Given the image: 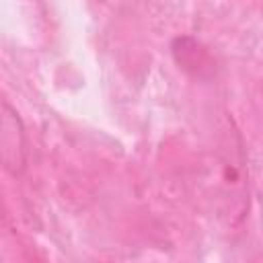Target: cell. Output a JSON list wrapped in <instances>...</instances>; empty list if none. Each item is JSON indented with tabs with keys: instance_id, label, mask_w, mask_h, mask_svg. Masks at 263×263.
<instances>
[{
	"instance_id": "obj_1",
	"label": "cell",
	"mask_w": 263,
	"mask_h": 263,
	"mask_svg": "<svg viewBox=\"0 0 263 263\" xmlns=\"http://www.w3.org/2000/svg\"><path fill=\"white\" fill-rule=\"evenodd\" d=\"M201 187L214 212L224 222L238 224L249 205V181L242 142L236 129H226L218 148L205 156Z\"/></svg>"
},
{
	"instance_id": "obj_2",
	"label": "cell",
	"mask_w": 263,
	"mask_h": 263,
	"mask_svg": "<svg viewBox=\"0 0 263 263\" xmlns=\"http://www.w3.org/2000/svg\"><path fill=\"white\" fill-rule=\"evenodd\" d=\"M0 152L2 164L12 177H21L27 168V134L18 113L4 101L0 123Z\"/></svg>"
},
{
	"instance_id": "obj_3",
	"label": "cell",
	"mask_w": 263,
	"mask_h": 263,
	"mask_svg": "<svg viewBox=\"0 0 263 263\" xmlns=\"http://www.w3.org/2000/svg\"><path fill=\"white\" fill-rule=\"evenodd\" d=\"M173 55L179 68H183L185 72L197 78H205L214 74V60L210 58L208 49L191 37H179L173 43Z\"/></svg>"
}]
</instances>
